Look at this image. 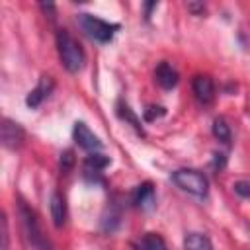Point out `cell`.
<instances>
[{
    "instance_id": "9c48e42d",
    "label": "cell",
    "mask_w": 250,
    "mask_h": 250,
    "mask_svg": "<svg viewBox=\"0 0 250 250\" xmlns=\"http://www.w3.org/2000/svg\"><path fill=\"white\" fill-rule=\"evenodd\" d=\"M133 203L141 209V211H152L156 207V195H154V186L150 182H145L141 186H137L135 193H133Z\"/></svg>"
},
{
    "instance_id": "4fadbf2b",
    "label": "cell",
    "mask_w": 250,
    "mask_h": 250,
    "mask_svg": "<svg viewBox=\"0 0 250 250\" xmlns=\"http://www.w3.org/2000/svg\"><path fill=\"white\" fill-rule=\"evenodd\" d=\"M105 166H109V156L100 154V152H90V156H86V160H84L86 174H98Z\"/></svg>"
},
{
    "instance_id": "7c38bea8",
    "label": "cell",
    "mask_w": 250,
    "mask_h": 250,
    "mask_svg": "<svg viewBox=\"0 0 250 250\" xmlns=\"http://www.w3.org/2000/svg\"><path fill=\"white\" fill-rule=\"evenodd\" d=\"M184 250H213V244L201 232H188L184 236Z\"/></svg>"
},
{
    "instance_id": "8fae6325",
    "label": "cell",
    "mask_w": 250,
    "mask_h": 250,
    "mask_svg": "<svg viewBox=\"0 0 250 250\" xmlns=\"http://www.w3.org/2000/svg\"><path fill=\"white\" fill-rule=\"evenodd\" d=\"M154 80H156V84H158L160 88L172 90V88L178 84V72L164 61V62H160V64L156 66V70H154Z\"/></svg>"
},
{
    "instance_id": "ac0fdd59",
    "label": "cell",
    "mask_w": 250,
    "mask_h": 250,
    "mask_svg": "<svg viewBox=\"0 0 250 250\" xmlns=\"http://www.w3.org/2000/svg\"><path fill=\"white\" fill-rule=\"evenodd\" d=\"M164 113H166L164 107H160V105H148V107L145 109V119H146V121H154L156 117H160V115H164Z\"/></svg>"
},
{
    "instance_id": "44dd1931",
    "label": "cell",
    "mask_w": 250,
    "mask_h": 250,
    "mask_svg": "<svg viewBox=\"0 0 250 250\" xmlns=\"http://www.w3.org/2000/svg\"><path fill=\"white\" fill-rule=\"evenodd\" d=\"M156 6H158L156 2H148V4H145V18H146V20L150 18V12H152Z\"/></svg>"
},
{
    "instance_id": "3957f363",
    "label": "cell",
    "mask_w": 250,
    "mask_h": 250,
    "mask_svg": "<svg viewBox=\"0 0 250 250\" xmlns=\"http://www.w3.org/2000/svg\"><path fill=\"white\" fill-rule=\"evenodd\" d=\"M172 182L186 193L193 195V197H199V199H205L207 193H209V180L205 178V174H201L199 170H193V168H180V170H174L172 172Z\"/></svg>"
},
{
    "instance_id": "52a82bcc",
    "label": "cell",
    "mask_w": 250,
    "mask_h": 250,
    "mask_svg": "<svg viewBox=\"0 0 250 250\" xmlns=\"http://www.w3.org/2000/svg\"><path fill=\"white\" fill-rule=\"evenodd\" d=\"M53 88H55V80H53V76L43 74V76L39 78L37 86H35V88L27 94V98H25L27 107H31V109L39 107V105H41V102H43L45 98H49V94L53 92Z\"/></svg>"
},
{
    "instance_id": "8992f818",
    "label": "cell",
    "mask_w": 250,
    "mask_h": 250,
    "mask_svg": "<svg viewBox=\"0 0 250 250\" xmlns=\"http://www.w3.org/2000/svg\"><path fill=\"white\" fill-rule=\"evenodd\" d=\"M72 137L76 141V145L84 150H90V152H98L102 150L104 143L100 141L98 135H94V131H90V127L84 123V121H76L74 123V129H72Z\"/></svg>"
},
{
    "instance_id": "ffe728a7",
    "label": "cell",
    "mask_w": 250,
    "mask_h": 250,
    "mask_svg": "<svg viewBox=\"0 0 250 250\" xmlns=\"http://www.w3.org/2000/svg\"><path fill=\"white\" fill-rule=\"evenodd\" d=\"M188 10L195 16H201L205 12V4L203 2H188Z\"/></svg>"
},
{
    "instance_id": "ba28073f",
    "label": "cell",
    "mask_w": 250,
    "mask_h": 250,
    "mask_svg": "<svg viewBox=\"0 0 250 250\" xmlns=\"http://www.w3.org/2000/svg\"><path fill=\"white\" fill-rule=\"evenodd\" d=\"M191 88H193L195 98H197L203 105L213 104V100H215V84H213L211 76H207V74H197V76H193Z\"/></svg>"
},
{
    "instance_id": "5bb4252c",
    "label": "cell",
    "mask_w": 250,
    "mask_h": 250,
    "mask_svg": "<svg viewBox=\"0 0 250 250\" xmlns=\"http://www.w3.org/2000/svg\"><path fill=\"white\" fill-rule=\"evenodd\" d=\"M137 250H168L164 238L156 232H146L139 242H137Z\"/></svg>"
},
{
    "instance_id": "7402d4cb",
    "label": "cell",
    "mask_w": 250,
    "mask_h": 250,
    "mask_svg": "<svg viewBox=\"0 0 250 250\" xmlns=\"http://www.w3.org/2000/svg\"><path fill=\"white\" fill-rule=\"evenodd\" d=\"M215 166H219V168L225 166V158H223V154H215Z\"/></svg>"
},
{
    "instance_id": "5b68a950",
    "label": "cell",
    "mask_w": 250,
    "mask_h": 250,
    "mask_svg": "<svg viewBox=\"0 0 250 250\" xmlns=\"http://www.w3.org/2000/svg\"><path fill=\"white\" fill-rule=\"evenodd\" d=\"M0 139H2V145L4 148L8 150H16L23 145L25 141V131L20 123L8 119V117H2L0 121Z\"/></svg>"
},
{
    "instance_id": "277c9868",
    "label": "cell",
    "mask_w": 250,
    "mask_h": 250,
    "mask_svg": "<svg viewBox=\"0 0 250 250\" xmlns=\"http://www.w3.org/2000/svg\"><path fill=\"white\" fill-rule=\"evenodd\" d=\"M78 25L82 27V31L92 37L94 41H100V43H109L115 35V31L119 29V23H111V21H105L98 16H92V14H78Z\"/></svg>"
},
{
    "instance_id": "6da1fadb",
    "label": "cell",
    "mask_w": 250,
    "mask_h": 250,
    "mask_svg": "<svg viewBox=\"0 0 250 250\" xmlns=\"http://www.w3.org/2000/svg\"><path fill=\"white\" fill-rule=\"evenodd\" d=\"M57 49H59V57L62 61V66L68 72L74 74V72H80L84 68V62H86L84 49L68 29L57 31Z\"/></svg>"
},
{
    "instance_id": "2e32d148",
    "label": "cell",
    "mask_w": 250,
    "mask_h": 250,
    "mask_svg": "<svg viewBox=\"0 0 250 250\" xmlns=\"http://www.w3.org/2000/svg\"><path fill=\"white\" fill-rule=\"evenodd\" d=\"M213 135H215L221 143L229 145V143H230V125H229L223 117H217V119L213 121Z\"/></svg>"
},
{
    "instance_id": "9a60e30c",
    "label": "cell",
    "mask_w": 250,
    "mask_h": 250,
    "mask_svg": "<svg viewBox=\"0 0 250 250\" xmlns=\"http://www.w3.org/2000/svg\"><path fill=\"white\" fill-rule=\"evenodd\" d=\"M117 115H119L121 119H125L127 123H131V125L135 127V131H137V133L145 135V131H143V127H141V121L137 119V115L133 113V109H131L125 102H117Z\"/></svg>"
},
{
    "instance_id": "7a4b0ae2",
    "label": "cell",
    "mask_w": 250,
    "mask_h": 250,
    "mask_svg": "<svg viewBox=\"0 0 250 250\" xmlns=\"http://www.w3.org/2000/svg\"><path fill=\"white\" fill-rule=\"evenodd\" d=\"M18 211H20V219H21V227H23V232H25V238L27 242L35 248V250H53V244L51 240L47 238L43 227H41V221L37 217V213L23 201L20 199L18 201Z\"/></svg>"
},
{
    "instance_id": "30bf717a",
    "label": "cell",
    "mask_w": 250,
    "mask_h": 250,
    "mask_svg": "<svg viewBox=\"0 0 250 250\" xmlns=\"http://www.w3.org/2000/svg\"><path fill=\"white\" fill-rule=\"evenodd\" d=\"M66 217H68V211H66V201H64L62 193L53 191V195H51V219H53L55 227L57 229L64 227Z\"/></svg>"
},
{
    "instance_id": "d6986e66",
    "label": "cell",
    "mask_w": 250,
    "mask_h": 250,
    "mask_svg": "<svg viewBox=\"0 0 250 250\" xmlns=\"http://www.w3.org/2000/svg\"><path fill=\"white\" fill-rule=\"evenodd\" d=\"M234 191L240 195V197H250V182H244V180H238L234 182Z\"/></svg>"
},
{
    "instance_id": "e0dca14e",
    "label": "cell",
    "mask_w": 250,
    "mask_h": 250,
    "mask_svg": "<svg viewBox=\"0 0 250 250\" xmlns=\"http://www.w3.org/2000/svg\"><path fill=\"white\" fill-rule=\"evenodd\" d=\"M74 162H76V158H74V152L72 150H64L61 154V170L62 172H70L72 166H74Z\"/></svg>"
}]
</instances>
